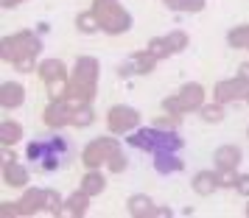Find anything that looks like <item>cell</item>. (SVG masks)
<instances>
[{
	"instance_id": "4",
	"label": "cell",
	"mask_w": 249,
	"mask_h": 218,
	"mask_svg": "<svg viewBox=\"0 0 249 218\" xmlns=\"http://www.w3.org/2000/svg\"><path fill=\"white\" fill-rule=\"evenodd\" d=\"M92 12L101 23V31L109 36H121L132 28V14L118 0H92Z\"/></svg>"
},
{
	"instance_id": "16",
	"label": "cell",
	"mask_w": 249,
	"mask_h": 218,
	"mask_svg": "<svg viewBox=\"0 0 249 218\" xmlns=\"http://www.w3.org/2000/svg\"><path fill=\"white\" fill-rule=\"evenodd\" d=\"M23 216H34V213H42L45 210V190L42 187H23Z\"/></svg>"
},
{
	"instance_id": "36",
	"label": "cell",
	"mask_w": 249,
	"mask_h": 218,
	"mask_svg": "<svg viewBox=\"0 0 249 218\" xmlns=\"http://www.w3.org/2000/svg\"><path fill=\"white\" fill-rule=\"evenodd\" d=\"M0 216H3V218L23 216V204H20V201H3V207H0Z\"/></svg>"
},
{
	"instance_id": "23",
	"label": "cell",
	"mask_w": 249,
	"mask_h": 218,
	"mask_svg": "<svg viewBox=\"0 0 249 218\" xmlns=\"http://www.w3.org/2000/svg\"><path fill=\"white\" fill-rule=\"evenodd\" d=\"M227 45L235 50H249V25H235L227 34Z\"/></svg>"
},
{
	"instance_id": "39",
	"label": "cell",
	"mask_w": 249,
	"mask_h": 218,
	"mask_svg": "<svg viewBox=\"0 0 249 218\" xmlns=\"http://www.w3.org/2000/svg\"><path fill=\"white\" fill-rule=\"evenodd\" d=\"M238 79H244L249 84V62L247 65H241V67H238Z\"/></svg>"
},
{
	"instance_id": "31",
	"label": "cell",
	"mask_w": 249,
	"mask_h": 218,
	"mask_svg": "<svg viewBox=\"0 0 249 218\" xmlns=\"http://www.w3.org/2000/svg\"><path fill=\"white\" fill-rule=\"evenodd\" d=\"M126 165H129V160H126V154H124L121 149H118L112 157L107 160V168H109V173H124V171H126Z\"/></svg>"
},
{
	"instance_id": "40",
	"label": "cell",
	"mask_w": 249,
	"mask_h": 218,
	"mask_svg": "<svg viewBox=\"0 0 249 218\" xmlns=\"http://www.w3.org/2000/svg\"><path fill=\"white\" fill-rule=\"evenodd\" d=\"M0 3H3V9H14V6L25 3V0H0Z\"/></svg>"
},
{
	"instance_id": "12",
	"label": "cell",
	"mask_w": 249,
	"mask_h": 218,
	"mask_svg": "<svg viewBox=\"0 0 249 218\" xmlns=\"http://www.w3.org/2000/svg\"><path fill=\"white\" fill-rule=\"evenodd\" d=\"M36 76L51 84V81H59V79H70L68 67H65V62L62 59H42L39 65H36Z\"/></svg>"
},
{
	"instance_id": "1",
	"label": "cell",
	"mask_w": 249,
	"mask_h": 218,
	"mask_svg": "<svg viewBox=\"0 0 249 218\" xmlns=\"http://www.w3.org/2000/svg\"><path fill=\"white\" fill-rule=\"evenodd\" d=\"M68 154H70V143L62 134H53V137H45V140L42 137L31 140L25 146V160L34 162V168L42 173L59 171L62 162H68Z\"/></svg>"
},
{
	"instance_id": "42",
	"label": "cell",
	"mask_w": 249,
	"mask_h": 218,
	"mask_svg": "<svg viewBox=\"0 0 249 218\" xmlns=\"http://www.w3.org/2000/svg\"><path fill=\"white\" fill-rule=\"evenodd\" d=\"M244 101H247V103H249V92H247V98H244Z\"/></svg>"
},
{
	"instance_id": "32",
	"label": "cell",
	"mask_w": 249,
	"mask_h": 218,
	"mask_svg": "<svg viewBox=\"0 0 249 218\" xmlns=\"http://www.w3.org/2000/svg\"><path fill=\"white\" fill-rule=\"evenodd\" d=\"M68 84H70V79H59V81H51V84H45V87H48V95H51V101L65 98V95H68Z\"/></svg>"
},
{
	"instance_id": "3",
	"label": "cell",
	"mask_w": 249,
	"mask_h": 218,
	"mask_svg": "<svg viewBox=\"0 0 249 218\" xmlns=\"http://www.w3.org/2000/svg\"><path fill=\"white\" fill-rule=\"evenodd\" d=\"M126 143L137 151L146 154H165V151H182L185 140L179 137V132H162L157 126H146V129H135L126 134Z\"/></svg>"
},
{
	"instance_id": "10",
	"label": "cell",
	"mask_w": 249,
	"mask_h": 218,
	"mask_svg": "<svg viewBox=\"0 0 249 218\" xmlns=\"http://www.w3.org/2000/svg\"><path fill=\"white\" fill-rule=\"evenodd\" d=\"M247 92H249V84L244 79H224V81H218L213 87V101H218V103H235V101H241V98H247Z\"/></svg>"
},
{
	"instance_id": "9",
	"label": "cell",
	"mask_w": 249,
	"mask_h": 218,
	"mask_svg": "<svg viewBox=\"0 0 249 218\" xmlns=\"http://www.w3.org/2000/svg\"><path fill=\"white\" fill-rule=\"evenodd\" d=\"M73 103L68 98H56V101H51L45 106V112H42V120H45V126L51 129H65L70 126V120H73Z\"/></svg>"
},
{
	"instance_id": "41",
	"label": "cell",
	"mask_w": 249,
	"mask_h": 218,
	"mask_svg": "<svg viewBox=\"0 0 249 218\" xmlns=\"http://www.w3.org/2000/svg\"><path fill=\"white\" fill-rule=\"evenodd\" d=\"M244 213H247V216H249V204H247V207H244Z\"/></svg>"
},
{
	"instance_id": "2",
	"label": "cell",
	"mask_w": 249,
	"mask_h": 218,
	"mask_svg": "<svg viewBox=\"0 0 249 218\" xmlns=\"http://www.w3.org/2000/svg\"><path fill=\"white\" fill-rule=\"evenodd\" d=\"M98 90V59L95 56H79L76 67L70 70V84H68V98L73 106L92 103Z\"/></svg>"
},
{
	"instance_id": "5",
	"label": "cell",
	"mask_w": 249,
	"mask_h": 218,
	"mask_svg": "<svg viewBox=\"0 0 249 218\" xmlns=\"http://www.w3.org/2000/svg\"><path fill=\"white\" fill-rule=\"evenodd\" d=\"M39 50H42L39 31H17V34H9L0 39V56L9 65L17 56H36Z\"/></svg>"
},
{
	"instance_id": "43",
	"label": "cell",
	"mask_w": 249,
	"mask_h": 218,
	"mask_svg": "<svg viewBox=\"0 0 249 218\" xmlns=\"http://www.w3.org/2000/svg\"><path fill=\"white\" fill-rule=\"evenodd\" d=\"M247 140H249V129H247Z\"/></svg>"
},
{
	"instance_id": "7",
	"label": "cell",
	"mask_w": 249,
	"mask_h": 218,
	"mask_svg": "<svg viewBox=\"0 0 249 218\" xmlns=\"http://www.w3.org/2000/svg\"><path fill=\"white\" fill-rule=\"evenodd\" d=\"M140 126V112L135 106H126V103H115L107 109V129L109 134H129Z\"/></svg>"
},
{
	"instance_id": "27",
	"label": "cell",
	"mask_w": 249,
	"mask_h": 218,
	"mask_svg": "<svg viewBox=\"0 0 249 218\" xmlns=\"http://www.w3.org/2000/svg\"><path fill=\"white\" fill-rule=\"evenodd\" d=\"M171 12H182V14H196L204 9V0H165Z\"/></svg>"
},
{
	"instance_id": "38",
	"label": "cell",
	"mask_w": 249,
	"mask_h": 218,
	"mask_svg": "<svg viewBox=\"0 0 249 218\" xmlns=\"http://www.w3.org/2000/svg\"><path fill=\"white\" fill-rule=\"evenodd\" d=\"M6 162H17V154H14V146H3V165Z\"/></svg>"
},
{
	"instance_id": "18",
	"label": "cell",
	"mask_w": 249,
	"mask_h": 218,
	"mask_svg": "<svg viewBox=\"0 0 249 218\" xmlns=\"http://www.w3.org/2000/svg\"><path fill=\"white\" fill-rule=\"evenodd\" d=\"M213 162H215V171L238 168V162H241V149H238V146H218V149L213 151Z\"/></svg>"
},
{
	"instance_id": "13",
	"label": "cell",
	"mask_w": 249,
	"mask_h": 218,
	"mask_svg": "<svg viewBox=\"0 0 249 218\" xmlns=\"http://www.w3.org/2000/svg\"><path fill=\"white\" fill-rule=\"evenodd\" d=\"M191 187H193V193H199V196H213L218 187H221V182H218V171H199V173H193V179H191Z\"/></svg>"
},
{
	"instance_id": "8",
	"label": "cell",
	"mask_w": 249,
	"mask_h": 218,
	"mask_svg": "<svg viewBox=\"0 0 249 218\" xmlns=\"http://www.w3.org/2000/svg\"><path fill=\"white\" fill-rule=\"evenodd\" d=\"M118 149H121V143L115 137H109V134L95 137V140L87 143V149L81 151V162H84V168H101V165H107V160H109Z\"/></svg>"
},
{
	"instance_id": "28",
	"label": "cell",
	"mask_w": 249,
	"mask_h": 218,
	"mask_svg": "<svg viewBox=\"0 0 249 218\" xmlns=\"http://www.w3.org/2000/svg\"><path fill=\"white\" fill-rule=\"evenodd\" d=\"M45 213H51V216H62V213H68L65 199H62L56 190H45Z\"/></svg>"
},
{
	"instance_id": "20",
	"label": "cell",
	"mask_w": 249,
	"mask_h": 218,
	"mask_svg": "<svg viewBox=\"0 0 249 218\" xmlns=\"http://www.w3.org/2000/svg\"><path fill=\"white\" fill-rule=\"evenodd\" d=\"M79 187H81L87 196H98V193H104L107 179H104V173L98 171V168H87V171H84V176H81Z\"/></svg>"
},
{
	"instance_id": "25",
	"label": "cell",
	"mask_w": 249,
	"mask_h": 218,
	"mask_svg": "<svg viewBox=\"0 0 249 218\" xmlns=\"http://www.w3.org/2000/svg\"><path fill=\"white\" fill-rule=\"evenodd\" d=\"M76 28H79L81 34H95V31H101V23H98V17H95V12H81L79 17H76Z\"/></svg>"
},
{
	"instance_id": "19",
	"label": "cell",
	"mask_w": 249,
	"mask_h": 218,
	"mask_svg": "<svg viewBox=\"0 0 249 218\" xmlns=\"http://www.w3.org/2000/svg\"><path fill=\"white\" fill-rule=\"evenodd\" d=\"M157 62L160 59L151 53V50H135L132 56H129V65H132V70H135V76H148L151 70L157 67Z\"/></svg>"
},
{
	"instance_id": "30",
	"label": "cell",
	"mask_w": 249,
	"mask_h": 218,
	"mask_svg": "<svg viewBox=\"0 0 249 218\" xmlns=\"http://www.w3.org/2000/svg\"><path fill=\"white\" fill-rule=\"evenodd\" d=\"M151 126L162 129V132H179V126H182V115H171V112H165V115L154 117V123H151Z\"/></svg>"
},
{
	"instance_id": "11",
	"label": "cell",
	"mask_w": 249,
	"mask_h": 218,
	"mask_svg": "<svg viewBox=\"0 0 249 218\" xmlns=\"http://www.w3.org/2000/svg\"><path fill=\"white\" fill-rule=\"evenodd\" d=\"M23 101H25V87L20 81L6 79L0 84V106L3 109H17V106H23Z\"/></svg>"
},
{
	"instance_id": "14",
	"label": "cell",
	"mask_w": 249,
	"mask_h": 218,
	"mask_svg": "<svg viewBox=\"0 0 249 218\" xmlns=\"http://www.w3.org/2000/svg\"><path fill=\"white\" fill-rule=\"evenodd\" d=\"M126 213L135 218H154L157 216V204L146 193H135V196H129V201H126Z\"/></svg>"
},
{
	"instance_id": "15",
	"label": "cell",
	"mask_w": 249,
	"mask_h": 218,
	"mask_svg": "<svg viewBox=\"0 0 249 218\" xmlns=\"http://www.w3.org/2000/svg\"><path fill=\"white\" fill-rule=\"evenodd\" d=\"M28 179H31V173H28V168L20 160L3 165V184H9V187H28Z\"/></svg>"
},
{
	"instance_id": "21",
	"label": "cell",
	"mask_w": 249,
	"mask_h": 218,
	"mask_svg": "<svg viewBox=\"0 0 249 218\" xmlns=\"http://www.w3.org/2000/svg\"><path fill=\"white\" fill-rule=\"evenodd\" d=\"M90 199L92 196H87L84 190H76V193H70L68 199H65V207H68V216L73 218H81V216H87V210H90Z\"/></svg>"
},
{
	"instance_id": "37",
	"label": "cell",
	"mask_w": 249,
	"mask_h": 218,
	"mask_svg": "<svg viewBox=\"0 0 249 218\" xmlns=\"http://www.w3.org/2000/svg\"><path fill=\"white\" fill-rule=\"evenodd\" d=\"M235 190H238L241 196H244V199H249V173H241V176H238Z\"/></svg>"
},
{
	"instance_id": "26",
	"label": "cell",
	"mask_w": 249,
	"mask_h": 218,
	"mask_svg": "<svg viewBox=\"0 0 249 218\" xmlns=\"http://www.w3.org/2000/svg\"><path fill=\"white\" fill-rule=\"evenodd\" d=\"M199 117H202L204 123H221L224 120V103H204L202 109H199Z\"/></svg>"
},
{
	"instance_id": "35",
	"label": "cell",
	"mask_w": 249,
	"mask_h": 218,
	"mask_svg": "<svg viewBox=\"0 0 249 218\" xmlns=\"http://www.w3.org/2000/svg\"><path fill=\"white\" fill-rule=\"evenodd\" d=\"M238 168H224V171H218V182H221V187H235L238 184Z\"/></svg>"
},
{
	"instance_id": "29",
	"label": "cell",
	"mask_w": 249,
	"mask_h": 218,
	"mask_svg": "<svg viewBox=\"0 0 249 218\" xmlns=\"http://www.w3.org/2000/svg\"><path fill=\"white\" fill-rule=\"evenodd\" d=\"M165 42H168V50H171V56H174V53H182L191 39H188L185 31H171V34H165Z\"/></svg>"
},
{
	"instance_id": "22",
	"label": "cell",
	"mask_w": 249,
	"mask_h": 218,
	"mask_svg": "<svg viewBox=\"0 0 249 218\" xmlns=\"http://www.w3.org/2000/svg\"><path fill=\"white\" fill-rule=\"evenodd\" d=\"M20 140H23V126L12 117H6L0 123V146H17Z\"/></svg>"
},
{
	"instance_id": "34",
	"label": "cell",
	"mask_w": 249,
	"mask_h": 218,
	"mask_svg": "<svg viewBox=\"0 0 249 218\" xmlns=\"http://www.w3.org/2000/svg\"><path fill=\"white\" fill-rule=\"evenodd\" d=\"M12 67L17 73H31V70H36V56H17L12 62Z\"/></svg>"
},
{
	"instance_id": "6",
	"label": "cell",
	"mask_w": 249,
	"mask_h": 218,
	"mask_svg": "<svg viewBox=\"0 0 249 218\" xmlns=\"http://www.w3.org/2000/svg\"><path fill=\"white\" fill-rule=\"evenodd\" d=\"M204 106V87L196 84V81H188L182 84L177 95H168L162 101V112H171V115H188V112H199Z\"/></svg>"
},
{
	"instance_id": "33",
	"label": "cell",
	"mask_w": 249,
	"mask_h": 218,
	"mask_svg": "<svg viewBox=\"0 0 249 218\" xmlns=\"http://www.w3.org/2000/svg\"><path fill=\"white\" fill-rule=\"evenodd\" d=\"M148 50L154 53L157 59H168L171 50H168V42H165V36H154L151 42H148Z\"/></svg>"
},
{
	"instance_id": "17",
	"label": "cell",
	"mask_w": 249,
	"mask_h": 218,
	"mask_svg": "<svg viewBox=\"0 0 249 218\" xmlns=\"http://www.w3.org/2000/svg\"><path fill=\"white\" fill-rule=\"evenodd\" d=\"M185 168L179 151H165V154H154V171L168 176V173H179Z\"/></svg>"
},
{
	"instance_id": "24",
	"label": "cell",
	"mask_w": 249,
	"mask_h": 218,
	"mask_svg": "<svg viewBox=\"0 0 249 218\" xmlns=\"http://www.w3.org/2000/svg\"><path fill=\"white\" fill-rule=\"evenodd\" d=\"M92 120H95L92 106L90 103H81V106L73 109V120H70V126L73 129H87V126H92Z\"/></svg>"
}]
</instances>
